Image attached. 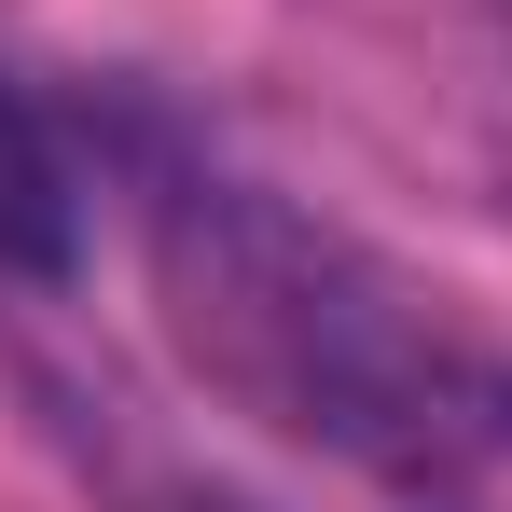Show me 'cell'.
Segmentation results:
<instances>
[{
  "mask_svg": "<svg viewBox=\"0 0 512 512\" xmlns=\"http://www.w3.org/2000/svg\"><path fill=\"white\" fill-rule=\"evenodd\" d=\"M153 305L167 346L277 443H319L374 485H471L512 457V360L429 277L346 222L222 167L153 180Z\"/></svg>",
  "mask_w": 512,
  "mask_h": 512,
  "instance_id": "cell-1",
  "label": "cell"
},
{
  "mask_svg": "<svg viewBox=\"0 0 512 512\" xmlns=\"http://www.w3.org/2000/svg\"><path fill=\"white\" fill-rule=\"evenodd\" d=\"M84 236H97V153H84V125L28 84V70H0V277L56 291V277H84Z\"/></svg>",
  "mask_w": 512,
  "mask_h": 512,
  "instance_id": "cell-2",
  "label": "cell"
},
{
  "mask_svg": "<svg viewBox=\"0 0 512 512\" xmlns=\"http://www.w3.org/2000/svg\"><path fill=\"white\" fill-rule=\"evenodd\" d=\"M153 512H236V499H153Z\"/></svg>",
  "mask_w": 512,
  "mask_h": 512,
  "instance_id": "cell-3",
  "label": "cell"
}]
</instances>
